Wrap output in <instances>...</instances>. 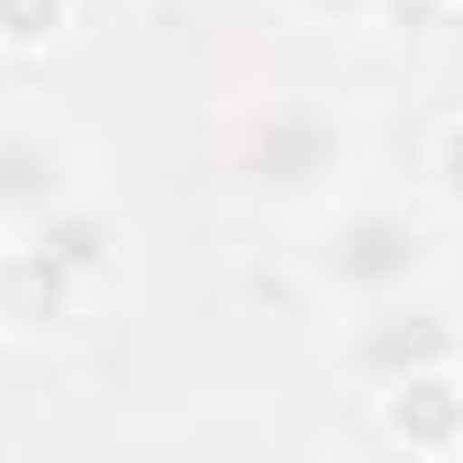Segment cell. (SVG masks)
I'll list each match as a JSON object with an SVG mask.
<instances>
[{
	"label": "cell",
	"instance_id": "6da1fadb",
	"mask_svg": "<svg viewBox=\"0 0 463 463\" xmlns=\"http://www.w3.org/2000/svg\"><path fill=\"white\" fill-rule=\"evenodd\" d=\"M354 173H364L354 118L309 91H273L227 118V191L264 218H318L354 191Z\"/></svg>",
	"mask_w": 463,
	"mask_h": 463
},
{
	"label": "cell",
	"instance_id": "7a4b0ae2",
	"mask_svg": "<svg viewBox=\"0 0 463 463\" xmlns=\"http://www.w3.org/2000/svg\"><path fill=\"white\" fill-rule=\"evenodd\" d=\"M445 273V246L427 209L409 200H336L309 218V246H300V282L336 309H373V300H400V291H427Z\"/></svg>",
	"mask_w": 463,
	"mask_h": 463
},
{
	"label": "cell",
	"instance_id": "3957f363",
	"mask_svg": "<svg viewBox=\"0 0 463 463\" xmlns=\"http://www.w3.org/2000/svg\"><path fill=\"white\" fill-rule=\"evenodd\" d=\"M336 364H345L364 391H382V382H400V373L463 364V327H454V309H445L436 282H427V291H400V300L345 309V345H336Z\"/></svg>",
	"mask_w": 463,
	"mask_h": 463
},
{
	"label": "cell",
	"instance_id": "277c9868",
	"mask_svg": "<svg viewBox=\"0 0 463 463\" xmlns=\"http://www.w3.org/2000/svg\"><path fill=\"white\" fill-rule=\"evenodd\" d=\"M91 191V164L82 146L55 128V118H0V237H19V227H46L55 209H73Z\"/></svg>",
	"mask_w": 463,
	"mask_h": 463
},
{
	"label": "cell",
	"instance_id": "5b68a950",
	"mask_svg": "<svg viewBox=\"0 0 463 463\" xmlns=\"http://www.w3.org/2000/svg\"><path fill=\"white\" fill-rule=\"evenodd\" d=\"M91 273L64 264L46 237H0V336H55L91 309Z\"/></svg>",
	"mask_w": 463,
	"mask_h": 463
},
{
	"label": "cell",
	"instance_id": "8992f818",
	"mask_svg": "<svg viewBox=\"0 0 463 463\" xmlns=\"http://www.w3.org/2000/svg\"><path fill=\"white\" fill-rule=\"evenodd\" d=\"M373 418L409 454H463V364H427L373 391Z\"/></svg>",
	"mask_w": 463,
	"mask_h": 463
},
{
	"label": "cell",
	"instance_id": "52a82bcc",
	"mask_svg": "<svg viewBox=\"0 0 463 463\" xmlns=\"http://www.w3.org/2000/svg\"><path fill=\"white\" fill-rule=\"evenodd\" d=\"M64 28H73V0H0V55H46V46H64Z\"/></svg>",
	"mask_w": 463,
	"mask_h": 463
},
{
	"label": "cell",
	"instance_id": "ba28073f",
	"mask_svg": "<svg viewBox=\"0 0 463 463\" xmlns=\"http://www.w3.org/2000/svg\"><path fill=\"white\" fill-rule=\"evenodd\" d=\"M427 191H436V209H454V218H463V109L427 137Z\"/></svg>",
	"mask_w": 463,
	"mask_h": 463
},
{
	"label": "cell",
	"instance_id": "9c48e42d",
	"mask_svg": "<svg viewBox=\"0 0 463 463\" xmlns=\"http://www.w3.org/2000/svg\"><path fill=\"white\" fill-rule=\"evenodd\" d=\"M309 19H336V28H364V19H382L391 0H300Z\"/></svg>",
	"mask_w": 463,
	"mask_h": 463
},
{
	"label": "cell",
	"instance_id": "30bf717a",
	"mask_svg": "<svg viewBox=\"0 0 463 463\" xmlns=\"http://www.w3.org/2000/svg\"><path fill=\"white\" fill-rule=\"evenodd\" d=\"M445 10H463V0H445Z\"/></svg>",
	"mask_w": 463,
	"mask_h": 463
}]
</instances>
